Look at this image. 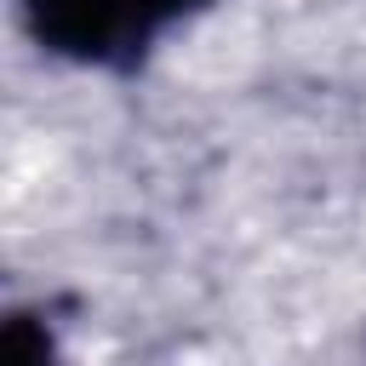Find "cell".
<instances>
[{
	"label": "cell",
	"instance_id": "3957f363",
	"mask_svg": "<svg viewBox=\"0 0 366 366\" xmlns=\"http://www.w3.org/2000/svg\"><path fill=\"white\" fill-rule=\"evenodd\" d=\"M194 6H206V0H132V17H137L143 34H154V29H166L172 17L194 11Z\"/></svg>",
	"mask_w": 366,
	"mask_h": 366
},
{
	"label": "cell",
	"instance_id": "6da1fadb",
	"mask_svg": "<svg viewBox=\"0 0 366 366\" xmlns=\"http://www.w3.org/2000/svg\"><path fill=\"white\" fill-rule=\"evenodd\" d=\"M23 11L34 40L74 63H109L149 40L132 17V0H23Z\"/></svg>",
	"mask_w": 366,
	"mask_h": 366
},
{
	"label": "cell",
	"instance_id": "7a4b0ae2",
	"mask_svg": "<svg viewBox=\"0 0 366 366\" xmlns=\"http://www.w3.org/2000/svg\"><path fill=\"white\" fill-rule=\"evenodd\" d=\"M0 366H57L51 332L34 315H11L6 320V337H0Z\"/></svg>",
	"mask_w": 366,
	"mask_h": 366
}]
</instances>
